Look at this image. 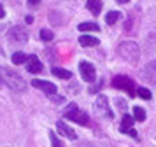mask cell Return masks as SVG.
Masks as SVG:
<instances>
[{"instance_id": "4", "label": "cell", "mask_w": 156, "mask_h": 147, "mask_svg": "<svg viewBox=\"0 0 156 147\" xmlns=\"http://www.w3.org/2000/svg\"><path fill=\"white\" fill-rule=\"evenodd\" d=\"M112 86L114 88H118V89H125L128 95H137V89H135L133 82H132V79L126 75H116L112 79Z\"/></svg>"}, {"instance_id": "20", "label": "cell", "mask_w": 156, "mask_h": 147, "mask_svg": "<svg viewBox=\"0 0 156 147\" xmlns=\"http://www.w3.org/2000/svg\"><path fill=\"white\" fill-rule=\"evenodd\" d=\"M53 32L51 30H46V28H42L41 30V40H44V42H49V40H53Z\"/></svg>"}, {"instance_id": "8", "label": "cell", "mask_w": 156, "mask_h": 147, "mask_svg": "<svg viewBox=\"0 0 156 147\" xmlns=\"http://www.w3.org/2000/svg\"><path fill=\"white\" fill-rule=\"evenodd\" d=\"M79 72H81V77L84 79L86 82H93L95 77H97V70L93 67L91 63L88 61H81L79 63Z\"/></svg>"}, {"instance_id": "13", "label": "cell", "mask_w": 156, "mask_h": 147, "mask_svg": "<svg viewBox=\"0 0 156 147\" xmlns=\"http://www.w3.org/2000/svg\"><path fill=\"white\" fill-rule=\"evenodd\" d=\"M133 121H135V119L132 117V116L123 114V121H121L119 131H121V133H128V130H132V126H133Z\"/></svg>"}, {"instance_id": "19", "label": "cell", "mask_w": 156, "mask_h": 147, "mask_svg": "<svg viewBox=\"0 0 156 147\" xmlns=\"http://www.w3.org/2000/svg\"><path fill=\"white\" fill-rule=\"evenodd\" d=\"M119 16H121V14L118 12V11H111V12L105 16V23H107V25H114L116 21L119 19Z\"/></svg>"}, {"instance_id": "27", "label": "cell", "mask_w": 156, "mask_h": 147, "mask_svg": "<svg viewBox=\"0 0 156 147\" xmlns=\"http://www.w3.org/2000/svg\"><path fill=\"white\" fill-rule=\"evenodd\" d=\"M25 21L30 25V23H34V18H32V16H27V19H25Z\"/></svg>"}, {"instance_id": "10", "label": "cell", "mask_w": 156, "mask_h": 147, "mask_svg": "<svg viewBox=\"0 0 156 147\" xmlns=\"http://www.w3.org/2000/svg\"><path fill=\"white\" fill-rule=\"evenodd\" d=\"M56 128H58V131H60V135H63V137H67V138H70V140H76L77 138V133L72 130L69 124H65L63 121H58L56 123Z\"/></svg>"}, {"instance_id": "21", "label": "cell", "mask_w": 156, "mask_h": 147, "mask_svg": "<svg viewBox=\"0 0 156 147\" xmlns=\"http://www.w3.org/2000/svg\"><path fill=\"white\" fill-rule=\"evenodd\" d=\"M137 95L140 98H144V100H149L151 98V91L147 88H137Z\"/></svg>"}, {"instance_id": "24", "label": "cell", "mask_w": 156, "mask_h": 147, "mask_svg": "<svg viewBox=\"0 0 156 147\" xmlns=\"http://www.w3.org/2000/svg\"><path fill=\"white\" fill-rule=\"evenodd\" d=\"M128 135H130V137H133V138H137V140H139V133L135 131L133 128H132V130H128Z\"/></svg>"}, {"instance_id": "3", "label": "cell", "mask_w": 156, "mask_h": 147, "mask_svg": "<svg viewBox=\"0 0 156 147\" xmlns=\"http://www.w3.org/2000/svg\"><path fill=\"white\" fill-rule=\"evenodd\" d=\"M63 116H65L67 119H70V121L77 123V124H83V126L88 124V121H90L88 114H86L84 110H79L76 103H69V105H67V109H65Z\"/></svg>"}, {"instance_id": "22", "label": "cell", "mask_w": 156, "mask_h": 147, "mask_svg": "<svg viewBox=\"0 0 156 147\" xmlns=\"http://www.w3.org/2000/svg\"><path fill=\"white\" fill-rule=\"evenodd\" d=\"M49 138H51V147H63V144L60 142V138L53 131H49Z\"/></svg>"}, {"instance_id": "18", "label": "cell", "mask_w": 156, "mask_h": 147, "mask_svg": "<svg viewBox=\"0 0 156 147\" xmlns=\"http://www.w3.org/2000/svg\"><path fill=\"white\" fill-rule=\"evenodd\" d=\"M133 119L137 121H146V110L142 109V107H133Z\"/></svg>"}, {"instance_id": "25", "label": "cell", "mask_w": 156, "mask_h": 147, "mask_svg": "<svg viewBox=\"0 0 156 147\" xmlns=\"http://www.w3.org/2000/svg\"><path fill=\"white\" fill-rule=\"evenodd\" d=\"M39 4H41V0H28L30 7H35V5H39Z\"/></svg>"}, {"instance_id": "23", "label": "cell", "mask_w": 156, "mask_h": 147, "mask_svg": "<svg viewBox=\"0 0 156 147\" xmlns=\"http://www.w3.org/2000/svg\"><path fill=\"white\" fill-rule=\"evenodd\" d=\"M116 103H118V107L121 109V112H123V114H126V102H125V100L118 98V100H116Z\"/></svg>"}, {"instance_id": "7", "label": "cell", "mask_w": 156, "mask_h": 147, "mask_svg": "<svg viewBox=\"0 0 156 147\" xmlns=\"http://www.w3.org/2000/svg\"><path fill=\"white\" fill-rule=\"evenodd\" d=\"M140 79L146 81V82H149V84H153V86H156V61L147 63L140 70Z\"/></svg>"}, {"instance_id": "16", "label": "cell", "mask_w": 156, "mask_h": 147, "mask_svg": "<svg viewBox=\"0 0 156 147\" xmlns=\"http://www.w3.org/2000/svg\"><path fill=\"white\" fill-rule=\"evenodd\" d=\"M51 72H53L55 77H60V79H65V81L72 77V72H69V70H65V68H58V67H55Z\"/></svg>"}, {"instance_id": "14", "label": "cell", "mask_w": 156, "mask_h": 147, "mask_svg": "<svg viewBox=\"0 0 156 147\" xmlns=\"http://www.w3.org/2000/svg\"><path fill=\"white\" fill-rule=\"evenodd\" d=\"M86 7H88V11L91 14H100V11H102V0H88L86 2Z\"/></svg>"}, {"instance_id": "12", "label": "cell", "mask_w": 156, "mask_h": 147, "mask_svg": "<svg viewBox=\"0 0 156 147\" xmlns=\"http://www.w3.org/2000/svg\"><path fill=\"white\" fill-rule=\"evenodd\" d=\"M79 44L83 47H93V46H98V39H95L91 35H81L79 37Z\"/></svg>"}, {"instance_id": "6", "label": "cell", "mask_w": 156, "mask_h": 147, "mask_svg": "<svg viewBox=\"0 0 156 147\" xmlns=\"http://www.w3.org/2000/svg\"><path fill=\"white\" fill-rule=\"evenodd\" d=\"M9 40L12 44H27L28 40V33L23 26H12L9 32Z\"/></svg>"}, {"instance_id": "11", "label": "cell", "mask_w": 156, "mask_h": 147, "mask_svg": "<svg viewBox=\"0 0 156 147\" xmlns=\"http://www.w3.org/2000/svg\"><path fill=\"white\" fill-rule=\"evenodd\" d=\"M27 70L30 74H39L42 72V63L39 61V58L35 54H30L28 56V65H27Z\"/></svg>"}, {"instance_id": "2", "label": "cell", "mask_w": 156, "mask_h": 147, "mask_svg": "<svg viewBox=\"0 0 156 147\" xmlns=\"http://www.w3.org/2000/svg\"><path fill=\"white\" fill-rule=\"evenodd\" d=\"M118 54L123 60H126L128 63H137L139 58H140V49H139V46L135 42L126 40V42H121L118 46Z\"/></svg>"}, {"instance_id": "15", "label": "cell", "mask_w": 156, "mask_h": 147, "mask_svg": "<svg viewBox=\"0 0 156 147\" xmlns=\"http://www.w3.org/2000/svg\"><path fill=\"white\" fill-rule=\"evenodd\" d=\"M79 30L81 32H98L100 30V26L97 25V23H91V21H86V23H81L79 25Z\"/></svg>"}, {"instance_id": "30", "label": "cell", "mask_w": 156, "mask_h": 147, "mask_svg": "<svg viewBox=\"0 0 156 147\" xmlns=\"http://www.w3.org/2000/svg\"><path fill=\"white\" fill-rule=\"evenodd\" d=\"M0 82H2V79H0Z\"/></svg>"}, {"instance_id": "17", "label": "cell", "mask_w": 156, "mask_h": 147, "mask_svg": "<svg viewBox=\"0 0 156 147\" xmlns=\"http://www.w3.org/2000/svg\"><path fill=\"white\" fill-rule=\"evenodd\" d=\"M11 61L14 63V65H21V63L28 61V56L25 54V53H21V51H18V53H14V54H12Z\"/></svg>"}, {"instance_id": "26", "label": "cell", "mask_w": 156, "mask_h": 147, "mask_svg": "<svg viewBox=\"0 0 156 147\" xmlns=\"http://www.w3.org/2000/svg\"><path fill=\"white\" fill-rule=\"evenodd\" d=\"M4 14H5V11H4V5H2V4H0V19H2V18H4Z\"/></svg>"}, {"instance_id": "5", "label": "cell", "mask_w": 156, "mask_h": 147, "mask_svg": "<svg viewBox=\"0 0 156 147\" xmlns=\"http://www.w3.org/2000/svg\"><path fill=\"white\" fill-rule=\"evenodd\" d=\"M95 110L98 112L102 117H107V119H112L114 114L111 110V107H109V100H107L105 95H98L97 100H95Z\"/></svg>"}, {"instance_id": "1", "label": "cell", "mask_w": 156, "mask_h": 147, "mask_svg": "<svg viewBox=\"0 0 156 147\" xmlns=\"http://www.w3.org/2000/svg\"><path fill=\"white\" fill-rule=\"evenodd\" d=\"M0 79L7 84L12 91H18V93H23L27 89V82L16 70L5 68V67H0Z\"/></svg>"}, {"instance_id": "28", "label": "cell", "mask_w": 156, "mask_h": 147, "mask_svg": "<svg viewBox=\"0 0 156 147\" xmlns=\"http://www.w3.org/2000/svg\"><path fill=\"white\" fill-rule=\"evenodd\" d=\"M118 4H126V2H130V0H116Z\"/></svg>"}, {"instance_id": "9", "label": "cell", "mask_w": 156, "mask_h": 147, "mask_svg": "<svg viewBox=\"0 0 156 147\" xmlns=\"http://www.w3.org/2000/svg\"><path fill=\"white\" fill-rule=\"evenodd\" d=\"M32 86L34 88H39L41 91H44L46 95H56V86L53 82H48V81H39V79H34L32 81Z\"/></svg>"}, {"instance_id": "29", "label": "cell", "mask_w": 156, "mask_h": 147, "mask_svg": "<svg viewBox=\"0 0 156 147\" xmlns=\"http://www.w3.org/2000/svg\"><path fill=\"white\" fill-rule=\"evenodd\" d=\"M83 147H97V145H93V144H86V145H83Z\"/></svg>"}]
</instances>
